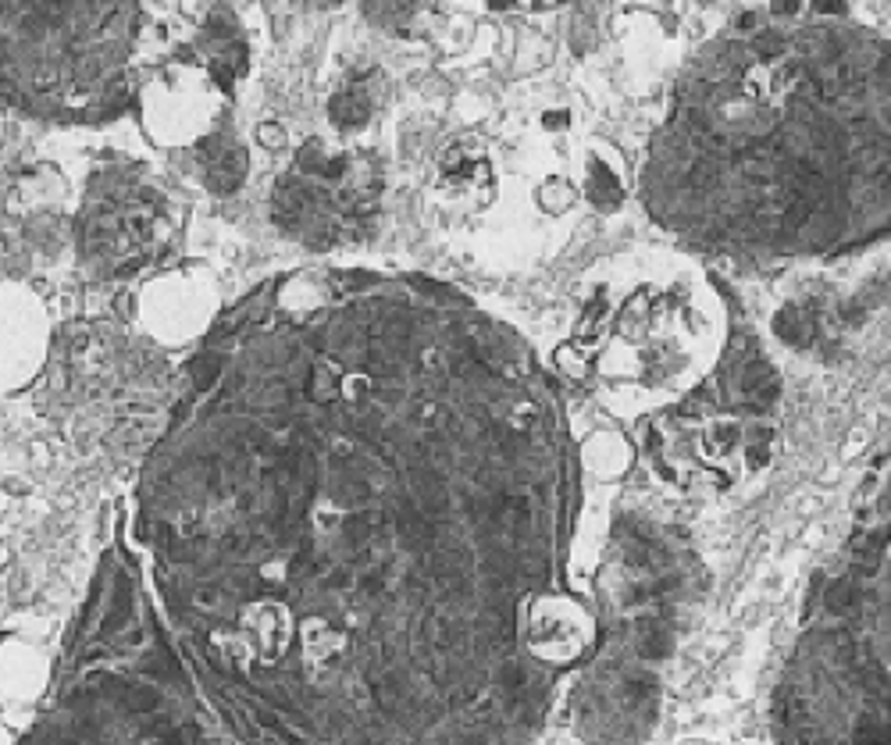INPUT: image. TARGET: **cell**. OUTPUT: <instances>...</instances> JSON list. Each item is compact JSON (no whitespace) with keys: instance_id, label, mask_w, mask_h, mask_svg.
Listing matches in <instances>:
<instances>
[{"instance_id":"1","label":"cell","mask_w":891,"mask_h":745,"mask_svg":"<svg viewBox=\"0 0 891 745\" xmlns=\"http://www.w3.org/2000/svg\"><path fill=\"white\" fill-rule=\"evenodd\" d=\"M204 157H207V182H211L218 193H232V189L243 182L246 154L236 147V143L207 140L204 143Z\"/></svg>"},{"instance_id":"2","label":"cell","mask_w":891,"mask_h":745,"mask_svg":"<svg viewBox=\"0 0 891 745\" xmlns=\"http://www.w3.org/2000/svg\"><path fill=\"white\" fill-rule=\"evenodd\" d=\"M328 111H332V122L339 125V129H357V125H364L371 118V104L364 93L357 90H343L332 97V104H328Z\"/></svg>"},{"instance_id":"3","label":"cell","mask_w":891,"mask_h":745,"mask_svg":"<svg viewBox=\"0 0 891 745\" xmlns=\"http://www.w3.org/2000/svg\"><path fill=\"white\" fill-rule=\"evenodd\" d=\"M589 197H592V204L603 207V211H614L624 197L617 175L599 161H592V168H589Z\"/></svg>"},{"instance_id":"4","label":"cell","mask_w":891,"mask_h":745,"mask_svg":"<svg viewBox=\"0 0 891 745\" xmlns=\"http://www.w3.org/2000/svg\"><path fill=\"white\" fill-rule=\"evenodd\" d=\"M303 211H307V189H303L300 182H282V186L275 189V222L293 229L303 218Z\"/></svg>"},{"instance_id":"5","label":"cell","mask_w":891,"mask_h":745,"mask_svg":"<svg viewBox=\"0 0 891 745\" xmlns=\"http://www.w3.org/2000/svg\"><path fill=\"white\" fill-rule=\"evenodd\" d=\"M774 332L785 339L788 346H810L817 336V325L806 311H781L774 321Z\"/></svg>"},{"instance_id":"6","label":"cell","mask_w":891,"mask_h":745,"mask_svg":"<svg viewBox=\"0 0 891 745\" xmlns=\"http://www.w3.org/2000/svg\"><path fill=\"white\" fill-rule=\"evenodd\" d=\"M539 204L546 207L549 214H564L567 207L574 204V186H571V182H564V179H549V182H542V189H539Z\"/></svg>"},{"instance_id":"7","label":"cell","mask_w":891,"mask_h":745,"mask_svg":"<svg viewBox=\"0 0 891 745\" xmlns=\"http://www.w3.org/2000/svg\"><path fill=\"white\" fill-rule=\"evenodd\" d=\"M129 706L139 713H150L161 706V696H157L154 688H132V696H129Z\"/></svg>"},{"instance_id":"8","label":"cell","mask_w":891,"mask_h":745,"mask_svg":"<svg viewBox=\"0 0 891 745\" xmlns=\"http://www.w3.org/2000/svg\"><path fill=\"white\" fill-rule=\"evenodd\" d=\"M257 140H261L268 150L286 147V129H282V125H275V122H264L261 129H257Z\"/></svg>"},{"instance_id":"9","label":"cell","mask_w":891,"mask_h":745,"mask_svg":"<svg viewBox=\"0 0 891 745\" xmlns=\"http://www.w3.org/2000/svg\"><path fill=\"white\" fill-rule=\"evenodd\" d=\"M781 50H785V40H781L777 33H760V36H756V54H760V58L770 61V58H777Z\"/></svg>"},{"instance_id":"10","label":"cell","mask_w":891,"mask_h":745,"mask_svg":"<svg viewBox=\"0 0 891 745\" xmlns=\"http://www.w3.org/2000/svg\"><path fill=\"white\" fill-rule=\"evenodd\" d=\"M810 214H813L810 200H795V204L788 207V225H806L810 222Z\"/></svg>"},{"instance_id":"11","label":"cell","mask_w":891,"mask_h":745,"mask_svg":"<svg viewBox=\"0 0 891 745\" xmlns=\"http://www.w3.org/2000/svg\"><path fill=\"white\" fill-rule=\"evenodd\" d=\"M564 118H567V115H560V111H553V115H546V125H549V129H560V125H564Z\"/></svg>"}]
</instances>
